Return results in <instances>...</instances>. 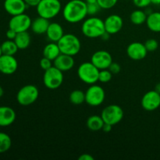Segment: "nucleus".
<instances>
[{
  "instance_id": "obj_1",
  "label": "nucleus",
  "mask_w": 160,
  "mask_h": 160,
  "mask_svg": "<svg viewBox=\"0 0 160 160\" xmlns=\"http://www.w3.org/2000/svg\"><path fill=\"white\" fill-rule=\"evenodd\" d=\"M62 16L68 23H77L82 21L88 16L87 3L84 0H70L64 6Z\"/></svg>"
},
{
  "instance_id": "obj_2",
  "label": "nucleus",
  "mask_w": 160,
  "mask_h": 160,
  "mask_svg": "<svg viewBox=\"0 0 160 160\" xmlns=\"http://www.w3.org/2000/svg\"><path fill=\"white\" fill-rule=\"evenodd\" d=\"M81 31L88 38H98L106 32L104 20L96 17H91L84 20Z\"/></svg>"
},
{
  "instance_id": "obj_3",
  "label": "nucleus",
  "mask_w": 160,
  "mask_h": 160,
  "mask_svg": "<svg viewBox=\"0 0 160 160\" xmlns=\"http://www.w3.org/2000/svg\"><path fill=\"white\" fill-rule=\"evenodd\" d=\"M61 53L74 56L79 53L81 48V43L79 38L73 34H64L57 42Z\"/></svg>"
},
{
  "instance_id": "obj_4",
  "label": "nucleus",
  "mask_w": 160,
  "mask_h": 160,
  "mask_svg": "<svg viewBox=\"0 0 160 160\" xmlns=\"http://www.w3.org/2000/svg\"><path fill=\"white\" fill-rule=\"evenodd\" d=\"M36 8L39 17L50 20L59 15L62 5L59 0H41Z\"/></svg>"
},
{
  "instance_id": "obj_5",
  "label": "nucleus",
  "mask_w": 160,
  "mask_h": 160,
  "mask_svg": "<svg viewBox=\"0 0 160 160\" xmlns=\"http://www.w3.org/2000/svg\"><path fill=\"white\" fill-rule=\"evenodd\" d=\"M99 71L92 62H85L78 67V76L81 81L92 85L98 81Z\"/></svg>"
},
{
  "instance_id": "obj_6",
  "label": "nucleus",
  "mask_w": 160,
  "mask_h": 160,
  "mask_svg": "<svg viewBox=\"0 0 160 160\" xmlns=\"http://www.w3.org/2000/svg\"><path fill=\"white\" fill-rule=\"evenodd\" d=\"M39 95L38 88L34 84L22 87L17 94V100L20 106H28L37 101Z\"/></svg>"
},
{
  "instance_id": "obj_7",
  "label": "nucleus",
  "mask_w": 160,
  "mask_h": 160,
  "mask_svg": "<svg viewBox=\"0 0 160 160\" xmlns=\"http://www.w3.org/2000/svg\"><path fill=\"white\" fill-rule=\"evenodd\" d=\"M63 82L62 71L52 66L48 70H45L43 75V83L45 87L51 90L57 89Z\"/></svg>"
},
{
  "instance_id": "obj_8",
  "label": "nucleus",
  "mask_w": 160,
  "mask_h": 160,
  "mask_svg": "<svg viewBox=\"0 0 160 160\" xmlns=\"http://www.w3.org/2000/svg\"><path fill=\"white\" fill-rule=\"evenodd\" d=\"M123 110L118 105L112 104L106 106L102 111L101 117L104 123H109L112 126L117 125L123 118Z\"/></svg>"
},
{
  "instance_id": "obj_9",
  "label": "nucleus",
  "mask_w": 160,
  "mask_h": 160,
  "mask_svg": "<svg viewBox=\"0 0 160 160\" xmlns=\"http://www.w3.org/2000/svg\"><path fill=\"white\" fill-rule=\"evenodd\" d=\"M106 98V92L99 85L92 84L85 92V102L88 106L96 107L102 104Z\"/></svg>"
},
{
  "instance_id": "obj_10",
  "label": "nucleus",
  "mask_w": 160,
  "mask_h": 160,
  "mask_svg": "<svg viewBox=\"0 0 160 160\" xmlns=\"http://www.w3.org/2000/svg\"><path fill=\"white\" fill-rule=\"evenodd\" d=\"M31 23L32 20L31 17L23 12L18 15L12 16V18L9 22V28L14 30L17 33L28 31V29L31 28Z\"/></svg>"
},
{
  "instance_id": "obj_11",
  "label": "nucleus",
  "mask_w": 160,
  "mask_h": 160,
  "mask_svg": "<svg viewBox=\"0 0 160 160\" xmlns=\"http://www.w3.org/2000/svg\"><path fill=\"white\" fill-rule=\"evenodd\" d=\"M141 104L142 108L148 112L156 110L160 106V94L156 90L146 92L142 97Z\"/></svg>"
},
{
  "instance_id": "obj_12",
  "label": "nucleus",
  "mask_w": 160,
  "mask_h": 160,
  "mask_svg": "<svg viewBox=\"0 0 160 160\" xmlns=\"http://www.w3.org/2000/svg\"><path fill=\"white\" fill-rule=\"evenodd\" d=\"M91 62L98 69L105 70L109 69L112 62V57L110 53L105 50H99L94 53L91 58Z\"/></svg>"
},
{
  "instance_id": "obj_13",
  "label": "nucleus",
  "mask_w": 160,
  "mask_h": 160,
  "mask_svg": "<svg viewBox=\"0 0 160 160\" xmlns=\"http://www.w3.org/2000/svg\"><path fill=\"white\" fill-rule=\"evenodd\" d=\"M148 53L145 44L142 42H134L130 44L127 48V54L130 59L133 60H142L145 59Z\"/></svg>"
},
{
  "instance_id": "obj_14",
  "label": "nucleus",
  "mask_w": 160,
  "mask_h": 160,
  "mask_svg": "<svg viewBox=\"0 0 160 160\" xmlns=\"http://www.w3.org/2000/svg\"><path fill=\"white\" fill-rule=\"evenodd\" d=\"M18 68V62L14 56L2 54L0 56V72L3 74L11 75Z\"/></svg>"
},
{
  "instance_id": "obj_15",
  "label": "nucleus",
  "mask_w": 160,
  "mask_h": 160,
  "mask_svg": "<svg viewBox=\"0 0 160 160\" xmlns=\"http://www.w3.org/2000/svg\"><path fill=\"white\" fill-rule=\"evenodd\" d=\"M104 24L106 32L112 35L117 34L121 31L123 26V21L120 16L117 14H112L106 17L104 20Z\"/></svg>"
},
{
  "instance_id": "obj_16",
  "label": "nucleus",
  "mask_w": 160,
  "mask_h": 160,
  "mask_svg": "<svg viewBox=\"0 0 160 160\" xmlns=\"http://www.w3.org/2000/svg\"><path fill=\"white\" fill-rule=\"evenodd\" d=\"M28 5L24 0H5L4 9L6 12L11 16H16L23 13Z\"/></svg>"
},
{
  "instance_id": "obj_17",
  "label": "nucleus",
  "mask_w": 160,
  "mask_h": 160,
  "mask_svg": "<svg viewBox=\"0 0 160 160\" xmlns=\"http://www.w3.org/2000/svg\"><path fill=\"white\" fill-rule=\"evenodd\" d=\"M75 61L74 59H73V56L62 54V53H61V54L53 61V66L62 72L69 71V70H70L71 69H73Z\"/></svg>"
},
{
  "instance_id": "obj_18",
  "label": "nucleus",
  "mask_w": 160,
  "mask_h": 160,
  "mask_svg": "<svg viewBox=\"0 0 160 160\" xmlns=\"http://www.w3.org/2000/svg\"><path fill=\"white\" fill-rule=\"evenodd\" d=\"M16 112L9 106H0V127H8L16 120Z\"/></svg>"
},
{
  "instance_id": "obj_19",
  "label": "nucleus",
  "mask_w": 160,
  "mask_h": 160,
  "mask_svg": "<svg viewBox=\"0 0 160 160\" xmlns=\"http://www.w3.org/2000/svg\"><path fill=\"white\" fill-rule=\"evenodd\" d=\"M45 34L48 40L52 42H58L64 35L63 28L58 23H50Z\"/></svg>"
},
{
  "instance_id": "obj_20",
  "label": "nucleus",
  "mask_w": 160,
  "mask_h": 160,
  "mask_svg": "<svg viewBox=\"0 0 160 160\" xmlns=\"http://www.w3.org/2000/svg\"><path fill=\"white\" fill-rule=\"evenodd\" d=\"M49 24V20L44 18V17H38L32 20L31 28L34 34H43L46 33Z\"/></svg>"
},
{
  "instance_id": "obj_21",
  "label": "nucleus",
  "mask_w": 160,
  "mask_h": 160,
  "mask_svg": "<svg viewBox=\"0 0 160 160\" xmlns=\"http://www.w3.org/2000/svg\"><path fill=\"white\" fill-rule=\"evenodd\" d=\"M61 54L60 49L57 42H50L47 44L43 48V56L50 60L54 61Z\"/></svg>"
},
{
  "instance_id": "obj_22",
  "label": "nucleus",
  "mask_w": 160,
  "mask_h": 160,
  "mask_svg": "<svg viewBox=\"0 0 160 160\" xmlns=\"http://www.w3.org/2000/svg\"><path fill=\"white\" fill-rule=\"evenodd\" d=\"M146 25L150 31L156 33L160 32V12H153L148 15Z\"/></svg>"
},
{
  "instance_id": "obj_23",
  "label": "nucleus",
  "mask_w": 160,
  "mask_h": 160,
  "mask_svg": "<svg viewBox=\"0 0 160 160\" xmlns=\"http://www.w3.org/2000/svg\"><path fill=\"white\" fill-rule=\"evenodd\" d=\"M14 42L17 44L19 49H26L31 45V35L28 31H23V32L17 33Z\"/></svg>"
},
{
  "instance_id": "obj_24",
  "label": "nucleus",
  "mask_w": 160,
  "mask_h": 160,
  "mask_svg": "<svg viewBox=\"0 0 160 160\" xmlns=\"http://www.w3.org/2000/svg\"><path fill=\"white\" fill-rule=\"evenodd\" d=\"M104 123V120H102L101 116L92 115L88 118L86 124L90 131H98L102 129Z\"/></svg>"
},
{
  "instance_id": "obj_25",
  "label": "nucleus",
  "mask_w": 160,
  "mask_h": 160,
  "mask_svg": "<svg viewBox=\"0 0 160 160\" xmlns=\"http://www.w3.org/2000/svg\"><path fill=\"white\" fill-rule=\"evenodd\" d=\"M1 48L2 54L9 55V56H14L19 50L14 40H9V39L2 42Z\"/></svg>"
},
{
  "instance_id": "obj_26",
  "label": "nucleus",
  "mask_w": 160,
  "mask_h": 160,
  "mask_svg": "<svg viewBox=\"0 0 160 160\" xmlns=\"http://www.w3.org/2000/svg\"><path fill=\"white\" fill-rule=\"evenodd\" d=\"M147 17L148 15L145 13V12H144L142 9H137L131 12L130 16V20L133 24L142 25L146 22Z\"/></svg>"
},
{
  "instance_id": "obj_27",
  "label": "nucleus",
  "mask_w": 160,
  "mask_h": 160,
  "mask_svg": "<svg viewBox=\"0 0 160 160\" xmlns=\"http://www.w3.org/2000/svg\"><path fill=\"white\" fill-rule=\"evenodd\" d=\"M70 101L73 105H81L85 102V92L81 90H74L70 93Z\"/></svg>"
},
{
  "instance_id": "obj_28",
  "label": "nucleus",
  "mask_w": 160,
  "mask_h": 160,
  "mask_svg": "<svg viewBox=\"0 0 160 160\" xmlns=\"http://www.w3.org/2000/svg\"><path fill=\"white\" fill-rule=\"evenodd\" d=\"M12 145V140L9 134L0 132V153L7 152Z\"/></svg>"
},
{
  "instance_id": "obj_29",
  "label": "nucleus",
  "mask_w": 160,
  "mask_h": 160,
  "mask_svg": "<svg viewBox=\"0 0 160 160\" xmlns=\"http://www.w3.org/2000/svg\"><path fill=\"white\" fill-rule=\"evenodd\" d=\"M112 77V73H111L109 69L101 70L98 75V81L101 83H108L111 81Z\"/></svg>"
},
{
  "instance_id": "obj_30",
  "label": "nucleus",
  "mask_w": 160,
  "mask_h": 160,
  "mask_svg": "<svg viewBox=\"0 0 160 160\" xmlns=\"http://www.w3.org/2000/svg\"><path fill=\"white\" fill-rule=\"evenodd\" d=\"M118 2V0H98V4L102 9H109L114 7Z\"/></svg>"
},
{
  "instance_id": "obj_31",
  "label": "nucleus",
  "mask_w": 160,
  "mask_h": 160,
  "mask_svg": "<svg viewBox=\"0 0 160 160\" xmlns=\"http://www.w3.org/2000/svg\"><path fill=\"white\" fill-rule=\"evenodd\" d=\"M102 8L100 7L98 2L92 3V4H87V10L88 15L95 16L98 13Z\"/></svg>"
},
{
  "instance_id": "obj_32",
  "label": "nucleus",
  "mask_w": 160,
  "mask_h": 160,
  "mask_svg": "<svg viewBox=\"0 0 160 160\" xmlns=\"http://www.w3.org/2000/svg\"><path fill=\"white\" fill-rule=\"evenodd\" d=\"M145 47H146L148 52H154L156 51L158 48V47H159V43H158V42L156 39L151 38L148 39V40H147L146 42H145Z\"/></svg>"
},
{
  "instance_id": "obj_33",
  "label": "nucleus",
  "mask_w": 160,
  "mask_h": 160,
  "mask_svg": "<svg viewBox=\"0 0 160 160\" xmlns=\"http://www.w3.org/2000/svg\"><path fill=\"white\" fill-rule=\"evenodd\" d=\"M52 62L53 61L50 60L48 58H45L43 56V58L40 60V67L44 70H48L50 67H52Z\"/></svg>"
},
{
  "instance_id": "obj_34",
  "label": "nucleus",
  "mask_w": 160,
  "mask_h": 160,
  "mask_svg": "<svg viewBox=\"0 0 160 160\" xmlns=\"http://www.w3.org/2000/svg\"><path fill=\"white\" fill-rule=\"evenodd\" d=\"M133 3L135 6L140 8H145L151 4V0H133Z\"/></svg>"
},
{
  "instance_id": "obj_35",
  "label": "nucleus",
  "mask_w": 160,
  "mask_h": 160,
  "mask_svg": "<svg viewBox=\"0 0 160 160\" xmlns=\"http://www.w3.org/2000/svg\"><path fill=\"white\" fill-rule=\"evenodd\" d=\"M109 70H110V72L112 73V74H117V73H119L120 72L121 67H120V64L112 62V63H111V65L109 66Z\"/></svg>"
},
{
  "instance_id": "obj_36",
  "label": "nucleus",
  "mask_w": 160,
  "mask_h": 160,
  "mask_svg": "<svg viewBox=\"0 0 160 160\" xmlns=\"http://www.w3.org/2000/svg\"><path fill=\"white\" fill-rule=\"evenodd\" d=\"M17 32H16L14 30L9 28V30L6 31V38H7L8 39H9V40H14L16 36H17Z\"/></svg>"
},
{
  "instance_id": "obj_37",
  "label": "nucleus",
  "mask_w": 160,
  "mask_h": 160,
  "mask_svg": "<svg viewBox=\"0 0 160 160\" xmlns=\"http://www.w3.org/2000/svg\"><path fill=\"white\" fill-rule=\"evenodd\" d=\"M41 0H24L26 4L29 6H32V7H36L40 2Z\"/></svg>"
},
{
  "instance_id": "obj_38",
  "label": "nucleus",
  "mask_w": 160,
  "mask_h": 160,
  "mask_svg": "<svg viewBox=\"0 0 160 160\" xmlns=\"http://www.w3.org/2000/svg\"><path fill=\"white\" fill-rule=\"evenodd\" d=\"M78 159L79 160H94L95 159V158H94L92 155L86 154L85 153V154H82L81 156H80L79 158H78Z\"/></svg>"
},
{
  "instance_id": "obj_39",
  "label": "nucleus",
  "mask_w": 160,
  "mask_h": 160,
  "mask_svg": "<svg viewBox=\"0 0 160 160\" xmlns=\"http://www.w3.org/2000/svg\"><path fill=\"white\" fill-rule=\"evenodd\" d=\"M112 126L111 124H109V123H105L104 125H103L102 131H103L104 132H106V133L110 132V131H112Z\"/></svg>"
},
{
  "instance_id": "obj_40",
  "label": "nucleus",
  "mask_w": 160,
  "mask_h": 160,
  "mask_svg": "<svg viewBox=\"0 0 160 160\" xmlns=\"http://www.w3.org/2000/svg\"><path fill=\"white\" fill-rule=\"evenodd\" d=\"M110 35H111V34H109V33H107V32H106H106H105L104 34H103L102 35L101 38L103 39V40H105V41H107L108 39L109 38V37H110Z\"/></svg>"
},
{
  "instance_id": "obj_41",
  "label": "nucleus",
  "mask_w": 160,
  "mask_h": 160,
  "mask_svg": "<svg viewBox=\"0 0 160 160\" xmlns=\"http://www.w3.org/2000/svg\"><path fill=\"white\" fill-rule=\"evenodd\" d=\"M87 4H92V3L98 2V0H84Z\"/></svg>"
},
{
  "instance_id": "obj_42",
  "label": "nucleus",
  "mask_w": 160,
  "mask_h": 160,
  "mask_svg": "<svg viewBox=\"0 0 160 160\" xmlns=\"http://www.w3.org/2000/svg\"><path fill=\"white\" fill-rule=\"evenodd\" d=\"M151 4L160 5V0H151Z\"/></svg>"
},
{
  "instance_id": "obj_43",
  "label": "nucleus",
  "mask_w": 160,
  "mask_h": 160,
  "mask_svg": "<svg viewBox=\"0 0 160 160\" xmlns=\"http://www.w3.org/2000/svg\"><path fill=\"white\" fill-rule=\"evenodd\" d=\"M155 90H156L157 92H159V93L160 94V83L156 84V88H155Z\"/></svg>"
},
{
  "instance_id": "obj_44",
  "label": "nucleus",
  "mask_w": 160,
  "mask_h": 160,
  "mask_svg": "<svg viewBox=\"0 0 160 160\" xmlns=\"http://www.w3.org/2000/svg\"><path fill=\"white\" fill-rule=\"evenodd\" d=\"M3 94H4V90H3L1 86H0V98H1V97L2 96Z\"/></svg>"
},
{
  "instance_id": "obj_45",
  "label": "nucleus",
  "mask_w": 160,
  "mask_h": 160,
  "mask_svg": "<svg viewBox=\"0 0 160 160\" xmlns=\"http://www.w3.org/2000/svg\"><path fill=\"white\" fill-rule=\"evenodd\" d=\"M2 55V48H1V45H0V56Z\"/></svg>"
}]
</instances>
